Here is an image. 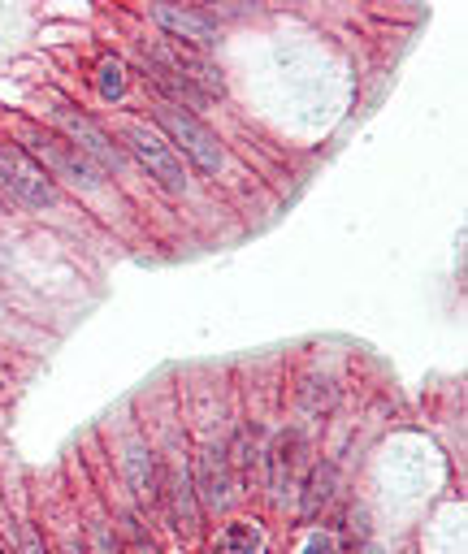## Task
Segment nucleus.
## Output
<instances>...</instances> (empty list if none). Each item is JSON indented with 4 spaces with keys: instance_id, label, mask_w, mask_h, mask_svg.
I'll list each match as a JSON object with an SVG mask.
<instances>
[{
    "instance_id": "7",
    "label": "nucleus",
    "mask_w": 468,
    "mask_h": 554,
    "mask_svg": "<svg viewBox=\"0 0 468 554\" xmlns=\"http://www.w3.org/2000/svg\"><path fill=\"white\" fill-rule=\"evenodd\" d=\"M52 122H57V135L70 139L74 148L87 156V161H96L104 169V174L122 165V143H113L96 122H91L87 113L70 109V104H57V109H52Z\"/></svg>"
},
{
    "instance_id": "5",
    "label": "nucleus",
    "mask_w": 468,
    "mask_h": 554,
    "mask_svg": "<svg viewBox=\"0 0 468 554\" xmlns=\"http://www.w3.org/2000/svg\"><path fill=\"white\" fill-rule=\"evenodd\" d=\"M143 57H148V65H156V70H165V74L182 78L187 87H195L204 100L226 96V78H221V70L200 48H187V44H178V39H161V44L143 48Z\"/></svg>"
},
{
    "instance_id": "3",
    "label": "nucleus",
    "mask_w": 468,
    "mask_h": 554,
    "mask_svg": "<svg viewBox=\"0 0 468 554\" xmlns=\"http://www.w3.org/2000/svg\"><path fill=\"white\" fill-rule=\"evenodd\" d=\"M122 143L126 152L135 156V161L148 169V178H156L169 195H182L187 191V165H182V156L169 148V139L156 130L152 122H139V117H126L122 122Z\"/></svg>"
},
{
    "instance_id": "8",
    "label": "nucleus",
    "mask_w": 468,
    "mask_h": 554,
    "mask_svg": "<svg viewBox=\"0 0 468 554\" xmlns=\"http://www.w3.org/2000/svg\"><path fill=\"white\" fill-rule=\"evenodd\" d=\"M148 18L161 26L169 39H178V44H187V48H217V39H221L217 18H208V13L195 5H152Z\"/></svg>"
},
{
    "instance_id": "11",
    "label": "nucleus",
    "mask_w": 468,
    "mask_h": 554,
    "mask_svg": "<svg viewBox=\"0 0 468 554\" xmlns=\"http://www.w3.org/2000/svg\"><path fill=\"white\" fill-rule=\"evenodd\" d=\"M260 546H265L260 524H226L217 533V554H256Z\"/></svg>"
},
{
    "instance_id": "14",
    "label": "nucleus",
    "mask_w": 468,
    "mask_h": 554,
    "mask_svg": "<svg viewBox=\"0 0 468 554\" xmlns=\"http://www.w3.org/2000/svg\"><path fill=\"white\" fill-rule=\"evenodd\" d=\"M304 554H338V542H334V537H325V533H317V537H308Z\"/></svg>"
},
{
    "instance_id": "2",
    "label": "nucleus",
    "mask_w": 468,
    "mask_h": 554,
    "mask_svg": "<svg viewBox=\"0 0 468 554\" xmlns=\"http://www.w3.org/2000/svg\"><path fill=\"white\" fill-rule=\"evenodd\" d=\"M161 135L169 139L182 161H191L200 174H217L226 165V148L221 139L200 122V113H187V109H174V104H156V122H152Z\"/></svg>"
},
{
    "instance_id": "10",
    "label": "nucleus",
    "mask_w": 468,
    "mask_h": 554,
    "mask_svg": "<svg viewBox=\"0 0 468 554\" xmlns=\"http://www.w3.org/2000/svg\"><path fill=\"white\" fill-rule=\"evenodd\" d=\"M295 442H299V433H282L278 442H273V451H269V490L273 498H282L286 494V485H291V472H295Z\"/></svg>"
},
{
    "instance_id": "9",
    "label": "nucleus",
    "mask_w": 468,
    "mask_h": 554,
    "mask_svg": "<svg viewBox=\"0 0 468 554\" xmlns=\"http://www.w3.org/2000/svg\"><path fill=\"white\" fill-rule=\"evenodd\" d=\"M169 485V507H174V524L182 533H195L200 529V520H204V511H200V498H195V485H191V472H169L165 477Z\"/></svg>"
},
{
    "instance_id": "6",
    "label": "nucleus",
    "mask_w": 468,
    "mask_h": 554,
    "mask_svg": "<svg viewBox=\"0 0 468 554\" xmlns=\"http://www.w3.org/2000/svg\"><path fill=\"white\" fill-rule=\"evenodd\" d=\"M191 485H195V498H200L204 516H221V511H230V503H234V468H230L226 446H204V451H195Z\"/></svg>"
},
{
    "instance_id": "1",
    "label": "nucleus",
    "mask_w": 468,
    "mask_h": 554,
    "mask_svg": "<svg viewBox=\"0 0 468 554\" xmlns=\"http://www.w3.org/2000/svg\"><path fill=\"white\" fill-rule=\"evenodd\" d=\"M18 148L31 156V161L44 169L52 182L65 178V182H70V187H78V191H96L100 182H104V169H100L96 161H87V156L78 152L70 139H61L57 130L18 122Z\"/></svg>"
},
{
    "instance_id": "13",
    "label": "nucleus",
    "mask_w": 468,
    "mask_h": 554,
    "mask_svg": "<svg viewBox=\"0 0 468 554\" xmlns=\"http://www.w3.org/2000/svg\"><path fill=\"white\" fill-rule=\"evenodd\" d=\"M96 91H100V100H122V91H126V65L117 61V57H104L100 61V70H96Z\"/></svg>"
},
{
    "instance_id": "4",
    "label": "nucleus",
    "mask_w": 468,
    "mask_h": 554,
    "mask_svg": "<svg viewBox=\"0 0 468 554\" xmlns=\"http://www.w3.org/2000/svg\"><path fill=\"white\" fill-rule=\"evenodd\" d=\"M0 187H5V195L13 204L35 208V213L57 208V200H61L57 182H52L44 169L18 148V143H0Z\"/></svg>"
},
{
    "instance_id": "12",
    "label": "nucleus",
    "mask_w": 468,
    "mask_h": 554,
    "mask_svg": "<svg viewBox=\"0 0 468 554\" xmlns=\"http://www.w3.org/2000/svg\"><path fill=\"white\" fill-rule=\"evenodd\" d=\"M334 494V464H317L308 472V494H304V516H317V507Z\"/></svg>"
}]
</instances>
